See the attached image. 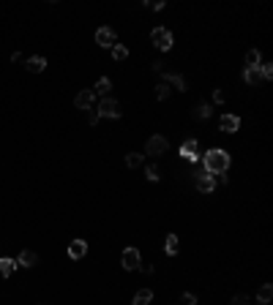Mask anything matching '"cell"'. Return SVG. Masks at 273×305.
<instances>
[{"instance_id": "23", "label": "cell", "mask_w": 273, "mask_h": 305, "mask_svg": "<svg viewBox=\"0 0 273 305\" xmlns=\"http://www.w3.org/2000/svg\"><path fill=\"white\" fill-rule=\"evenodd\" d=\"M243 82H246V85H257V82H260V68H246V71H243Z\"/></svg>"}, {"instance_id": "12", "label": "cell", "mask_w": 273, "mask_h": 305, "mask_svg": "<svg viewBox=\"0 0 273 305\" xmlns=\"http://www.w3.org/2000/svg\"><path fill=\"white\" fill-rule=\"evenodd\" d=\"M85 254H88V242H85V240H71V245H69V256H71V259H82Z\"/></svg>"}, {"instance_id": "18", "label": "cell", "mask_w": 273, "mask_h": 305, "mask_svg": "<svg viewBox=\"0 0 273 305\" xmlns=\"http://www.w3.org/2000/svg\"><path fill=\"white\" fill-rule=\"evenodd\" d=\"M150 300H153V292H150V289H140V292L134 294L131 305H150Z\"/></svg>"}, {"instance_id": "35", "label": "cell", "mask_w": 273, "mask_h": 305, "mask_svg": "<svg viewBox=\"0 0 273 305\" xmlns=\"http://www.w3.org/2000/svg\"><path fill=\"white\" fill-rule=\"evenodd\" d=\"M251 305H254V303H251ZM257 305H262V303H257Z\"/></svg>"}, {"instance_id": "32", "label": "cell", "mask_w": 273, "mask_h": 305, "mask_svg": "<svg viewBox=\"0 0 273 305\" xmlns=\"http://www.w3.org/2000/svg\"><path fill=\"white\" fill-rule=\"evenodd\" d=\"M145 6H150L153 11H161V8H164V0H153V3H148V0H145Z\"/></svg>"}, {"instance_id": "6", "label": "cell", "mask_w": 273, "mask_h": 305, "mask_svg": "<svg viewBox=\"0 0 273 305\" xmlns=\"http://www.w3.org/2000/svg\"><path fill=\"white\" fill-rule=\"evenodd\" d=\"M167 147H170V142H167L161 133H153L150 139H148V147H145V150H148V155H164Z\"/></svg>"}, {"instance_id": "5", "label": "cell", "mask_w": 273, "mask_h": 305, "mask_svg": "<svg viewBox=\"0 0 273 305\" xmlns=\"http://www.w3.org/2000/svg\"><path fill=\"white\" fill-rule=\"evenodd\" d=\"M96 44L104 46V49H112V46L118 44V36H115L112 27H99V30H96Z\"/></svg>"}, {"instance_id": "19", "label": "cell", "mask_w": 273, "mask_h": 305, "mask_svg": "<svg viewBox=\"0 0 273 305\" xmlns=\"http://www.w3.org/2000/svg\"><path fill=\"white\" fill-rule=\"evenodd\" d=\"M260 63H262L260 49H248L246 52V68H260Z\"/></svg>"}, {"instance_id": "25", "label": "cell", "mask_w": 273, "mask_h": 305, "mask_svg": "<svg viewBox=\"0 0 273 305\" xmlns=\"http://www.w3.org/2000/svg\"><path fill=\"white\" fill-rule=\"evenodd\" d=\"M273 76V63H260V79H271Z\"/></svg>"}, {"instance_id": "2", "label": "cell", "mask_w": 273, "mask_h": 305, "mask_svg": "<svg viewBox=\"0 0 273 305\" xmlns=\"http://www.w3.org/2000/svg\"><path fill=\"white\" fill-rule=\"evenodd\" d=\"M150 41H153V46H159L161 52H167V49H172V33L167 30V27H153V33H150Z\"/></svg>"}, {"instance_id": "14", "label": "cell", "mask_w": 273, "mask_h": 305, "mask_svg": "<svg viewBox=\"0 0 273 305\" xmlns=\"http://www.w3.org/2000/svg\"><path fill=\"white\" fill-rule=\"evenodd\" d=\"M164 85H175V90H180V93L189 90V87H186V79L180 74H167V71H164Z\"/></svg>"}, {"instance_id": "28", "label": "cell", "mask_w": 273, "mask_h": 305, "mask_svg": "<svg viewBox=\"0 0 273 305\" xmlns=\"http://www.w3.org/2000/svg\"><path fill=\"white\" fill-rule=\"evenodd\" d=\"M180 305H197V297H194L191 292H186L183 297H180Z\"/></svg>"}, {"instance_id": "13", "label": "cell", "mask_w": 273, "mask_h": 305, "mask_svg": "<svg viewBox=\"0 0 273 305\" xmlns=\"http://www.w3.org/2000/svg\"><path fill=\"white\" fill-rule=\"evenodd\" d=\"M47 68V57H27V71L30 74H41V71Z\"/></svg>"}, {"instance_id": "24", "label": "cell", "mask_w": 273, "mask_h": 305, "mask_svg": "<svg viewBox=\"0 0 273 305\" xmlns=\"http://www.w3.org/2000/svg\"><path fill=\"white\" fill-rule=\"evenodd\" d=\"M112 57H115V60H126V57H128V49H126L123 44H115V46H112Z\"/></svg>"}, {"instance_id": "26", "label": "cell", "mask_w": 273, "mask_h": 305, "mask_svg": "<svg viewBox=\"0 0 273 305\" xmlns=\"http://www.w3.org/2000/svg\"><path fill=\"white\" fill-rule=\"evenodd\" d=\"M145 177L150 180V183H156V180L161 177V172H159V166H148L145 169Z\"/></svg>"}, {"instance_id": "16", "label": "cell", "mask_w": 273, "mask_h": 305, "mask_svg": "<svg viewBox=\"0 0 273 305\" xmlns=\"http://www.w3.org/2000/svg\"><path fill=\"white\" fill-rule=\"evenodd\" d=\"M271 300H273V286H271V283H262V286H260V292H257V303L268 305Z\"/></svg>"}, {"instance_id": "10", "label": "cell", "mask_w": 273, "mask_h": 305, "mask_svg": "<svg viewBox=\"0 0 273 305\" xmlns=\"http://www.w3.org/2000/svg\"><path fill=\"white\" fill-rule=\"evenodd\" d=\"M197 150H199V145H197V139H186L183 145H180V155H183L186 161H197Z\"/></svg>"}, {"instance_id": "8", "label": "cell", "mask_w": 273, "mask_h": 305, "mask_svg": "<svg viewBox=\"0 0 273 305\" xmlns=\"http://www.w3.org/2000/svg\"><path fill=\"white\" fill-rule=\"evenodd\" d=\"M74 107H76V109H82V112L93 109V107H96V93H93V90H82V93H76Z\"/></svg>"}, {"instance_id": "29", "label": "cell", "mask_w": 273, "mask_h": 305, "mask_svg": "<svg viewBox=\"0 0 273 305\" xmlns=\"http://www.w3.org/2000/svg\"><path fill=\"white\" fill-rule=\"evenodd\" d=\"M232 305H251V300L246 294H238V297H232Z\"/></svg>"}, {"instance_id": "17", "label": "cell", "mask_w": 273, "mask_h": 305, "mask_svg": "<svg viewBox=\"0 0 273 305\" xmlns=\"http://www.w3.org/2000/svg\"><path fill=\"white\" fill-rule=\"evenodd\" d=\"M210 114H213V107H210V104H199L197 109H191V117H197V120H208Z\"/></svg>"}, {"instance_id": "31", "label": "cell", "mask_w": 273, "mask_h": 305, "mask_svg": "<svg viewBox=\"0 0 273 305\" xmlns=\"http://www.w3.org/2000/svg\"><path fill=\"white\" fill-rule=\"evenodd\" d=\"M85 114H88V123H90V126H96V123H99V112H96V109H88Z\"/></svg>"}, {"instance_id": "30", "label": "cell", "mask_w": 273, "mask_h": 305, "mask_svg": "<svg viewBox=\"0 0 273 305\" xmlns=\"http://www.w3.org/2000/svg\"><path fill=\"white\" fill-rule=\"evenodd\" d=\"M137 270H140V273H145V275H150L153 273V264H150V261H140V267H137Z\"/></svg>"}, {"instance_id": "20", "label": "cell", "mask_w": 273, "mask_h": 305, "mask_svg": "<svg viewBox=\"0 0 273 305\" xmlns=\"http://www.w3.org/2000/svg\"><path fill=\"white\" fill-rule=\"evenodd\" d=\"M142 164H145V155H142V152H128V155H126V166H128V169H140Z\"/></svg>"}, {"instance_id": "22", "label": "cell", "mask_w": 273, "mask_h": 305, "mask_svg": "<svg viewBox=\"0 0 273 305\" xmlns=\"http://www.w3.org/2000/svg\"><path fill=\"white\" fill-rule=\"evenodd\" d=\"M164 251L170 256L178 254V235H167V242H164Z\"/></svg>"}, {"instance_id": "4", "label": "cell", "mask_w": 273, "mask_h": 305, "mask_svg": "<svg viewBox=\"0 0 273 305\" xmlns=\"http://www.w3.org/2000/svg\"><path fill=\"white\" fill-rule=\"evenodd\" d=\"M191 174H194V185H197V191L210 194V191L216 188V177H213V174H208L205 169H197V172H191Z\"/></svg>"}, {"instance_id": "33", "label": "cell", "mask_w": 273, "mask_h": 305, "mask_svg": "<svg viewBox=\"0 0 273 305\" xmlns=\"http://www.w3.org/2000/svg\"><path fill=\"white\" fill-rule=\"evenodd\" d=\"M164 60H156V63H153V71H156V74H164Z\"/></svg>"}, {"instance_id": "21", "label": "cell", "mask_w": 273, "mask_h": 305, "mask_svg": "<svg viewBox=\"0 0 273 305\" xmlns=\"http://www.w3.org/2000/svg\"><path fill=\"white\" fill-rule=\"evenodd\" d=\"M109 90H112V82H109L107 76H101V79H96V87H93V93H96V95H107Z\"/></svg>"}, {"instance_id": "34", "label": "cell", "mask_w": 273, "mask_h": 305, "mask_svg": "<svg viewBox=\"0 0 273 305\" xmlns=\"http://www.w3.org/2000/svg\"><path fill=\"white\" fill-rule=\"evenodd\" d=\"M224 98H227V95H224L222 90H213V101L216 104H224Z\"/></svg>"}, {"instance_id": "9", "label": "cell", "mask_w": 273, "mask_h": 305, "mask_svg": "<svg viewBox=\"0 0 273 305\" xmlns=\"http://www.w3.org/2000/svg\"><path fill=\"white\" fill-rule=\"evenodd\" d=\"M219 128H222L224 133H235L238 128H241V117H238V114H224L222 120H219Z\"/></svg>"}, {"instance_id": "27", "label": "cell", "mask_w": 273, "mask_h": 305, "mask_svg": "<svg viewBox=\"0 0 273 305\" xmlns=\"http://www.w3.org/2000/svg\"><path fill=\"white\" fill-rule=\"evenodd\" d=\"M156 98H159V101H167V98H170V85H159V87H156Z\"/></svg>"}, {"instance_id": "1", "label": "cell", "mask_w": 273, "mask_h": 305, "mask_svg": "<svg viewBox=\"0 0 273 305\" xmlns=\"http://www.w3.org/2000/svg\"><path fill=\"white\" fill-rule=\"evenodd\" d=\"M229 164H232V158H229V152L222 150V147H210L202 155V169L208 174H224L229 169Z\"/></svg>"}, {"instance_id": "7", "label": "cell", "mask_w": 273, "mask_h": 305, "mask_svg": "<svg viewBox=\"0 0 273 305\" xmlns=\"http://www.w3.org/2000/svg\"><path fill=\"white\" fill-rule=\"evenodd\" d=\"M140 261H142V256H140V251H137V248H126V251H123V256H121L123 270H137V267H140Z\"/></svg>"}, {"instance_id": "3", "label": "cell", "mask_w": 273, "mask_h": 305, "mask_svg": "<svg viewBox=\"0 0 273 305\" xmlns=\"http://www.w3.org/2000/svg\"><path fill=\"white\" fill-rule=\"evenodd\" d=\"M99 117H112V120H118L123 114V109H121V101H115V98H101V104H99Z\"/></svg>"}, {"instance_id": "11", "label": "cell", "mask_w": 273, "mask_h": 305, "mask_svg": "<svg viewBox=\"0 0 273 305\" xmlns=\"http://www.w3.org/2000/svg\"><path fill=\"white\" fill-rule=\"evenodd\" d=\"M17 264H19V267H27V270H30V267L38 264V254H36V251H30V248H25V251L19 254Z\"/></svg>"}, {"instance_id": "15", "label": "cell", "mask_w": 273, "mask_h": 305, "mask_svg": "<svg viewBox=\"0 0 273 305\" xmlns=\"http://www.w3.org/2000/svg\"><path fill=\"white\" fill-rule=\"evenodd\" d=\"M14 270H17V261H14L11 256H3V259H0V278H8Z\"/></svg>"}]
</instances>
